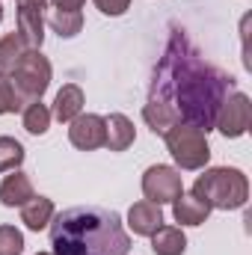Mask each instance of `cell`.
<instances>
[{"label":"cell","instance_id":"obj_24","mask_svg":"<svg viewBox=\"0 0 252 255\" xmlns=\"http://www.w3.org/2000/svg\"><path fill=\"white\" fill-rule=\"evenodd\" d=\"M95 6L104 12V15H110V18H116V15H125L127 6H130V0H95Z\"/></svg>","mask_w":252,"mask_h":255},{"label":"cell","instance_id":"obj_1","mask_svg":"<svg viewBox=\"0 0 252 255\" xmlns=\"http://www.w3.org/2000/svg\"><path fill=\"white\" fill-rule=\"evenodd\" d=\"M232 92H235V80L226 71L205 63L181 30H172L169 45L154 71L148 98L169 104L178 122L196 125L208 133L217 122L220 104Z\"/></svg>","mask_w":252,"mask_h":255},{"label":"cell","instance_id":"obj_9","mask_svg":"<svg viewBox=\"0 0 252 255\" xmlns=\"http://www.w3.org/2000/svg\"><path fill=\"white\" fill-rule=\"evenodd\" d=\"M68 139L80 151H95L104 145V116L95 113H80L77 119L68 122Z\"/></svg>","mask_w":252,"mask_h":255},{"label":"cell","instance_id":"obj_26","mask_svg":"<svg viewBox=\"0 0 252 255\" xmlns=\"http://www.w3.org/2000/svg\"><path fill=\"white\" fill-rule=\"evenodd\" d=\"M0 21H3V6H0Z\"/></svg>","mask_w":252,"mask_h":255},{"label":"cell","instance_id":"obj_13","mask_svg":"<svg viewBox=\"0 0 252 255\" xmlns=\"http://www.w3.org/2000/svg\"><path fill=\"white\" fill-rule=\"evenodd\" d=\"M208 214H211V208H208L199 196H193V193H181V196L172 202V217H175V223H181V226H202V223L208 220Z\"/></svg>","mask_w":252,"mask_h":255},{"label":"cell","instance_id":"obj_4","mask_svg":"<svg viewBox=\"0 0 252 255\" xmlns=\"http://www.w3.org/2000/svg\"><path fill=\"white\" fill-rule=\"evenodd\" d=\"M9 80H12V89H15L21 107L42 101L45 89L51 86V60L42 51H24V57L12 68Z\"/></svg>","mask_w":252,"mask_h":255},{"label":"cell","instance_id":"obj_11","mask_svg":"<svg viewBox=\"0 0 252 255\" xmlns=\"http://www.w3.org/2000/svg\"><path fill=\"white\" fill-rule=\"evenodd\" d=\"M136 139V130H133V122L122 116V113H110L104 119V145L110 151H125L133 145Z\"/></svg>","mask_w":252,"mask_h":255},{"label":"cell","instance_id":"obj_3","mask_svg":"<svg viewBox=\"0 0 252 255\" xmlns=\"http://www.w3.org/2000/svg\"><path fill=\"white\" fill-rule=\"evenodd\" d=\"M193 196H199L208 208L217 211H238L247 205L250 199V181L241 169L232 166H214L205 169L196 184H193Z\"/></svg>","mask_w":252,"mask_h":255},{"label":"cell","instance_id":"obj_20","mask_svg":"<svg viewBox=\"0 0 252 255\" xmlns=\"http://www.w3.org/2000/svg\"><path fill=\"white\" fill-rule=\"evenodd\" d=\"M24 128H27V133L42 136V133L51 128V110H48L42 101L27 104V107H24Z\"/></svg>","mask_w":252,"mask_h":255},{"label":"cell","instance_id":"obj_22","mask_svg":"<svg viewBox=\"0 0 252 255\" xmlns=\"http://www.w3.org/2000/svg\"><path fill=\"white\" fill-rule=\"evenodd\" d=\"M24 253V235L15 226H0V255H21Z\"/></svg>","mask_w":252,"mask_h":255},{"label":"cell","instance_id":"obj_2","mask_svg":"<svg viewBox=\"0 0 252 255\" xmlns=\"http://www.w3.org/2000/svg\"><path fill=\"white\" fill-rule=\"evenodd\" d=\"M51 247L54 255H127L130 238L116 211L80 205L51 220Z\"/></svg>","mask_w":252,"mask_h":255},{"label":"cell","instance_id":"obj_12","mask_svg":"<svg viewBox=\"0 0 252 255\" xmlns=\"http://www.w3.org/2000/svg\"><path fill=\"white\" fill-rule=\"evenodd\" d=\"M33 196H36V193H33L30 175H24V172H18V169H12V175H6L3 184H0V202H3L6 208H21V205H27Z\"/></svg>","mask_w":252,"mask_h":255},{"label":"cell","instance_id":"obj_18","mask_svg":"<svg viewBox=\"0 0 252 255\" xmlns=\"http://www.w3.org/2000/svg\"><path fill=\"white\" fill-rule=\"evenodd\" d=\"M48 24L54 27V33H60L63 39H71L83 30V15L77 9H48Z\"/></svg>","mask_w":252,"mask_h":255},{"label":"cell","instance_id":"obj_25","mask_svg":"<svg viewBox=\"0 0 252 255\" xmlns=\"http://www.w3.org/2000/svg\"><path fill=\"white\" fill-rule=\"evenodd\" d=\"M83 3L86 0H48V6H54V9H77V12H80Z\"/></svg>","mask_w":252,"mask_h":255},{"label":"cell","instance_id":"obj_16","mask_svg":"<svg viewBox=\"0 0 252 255\" xmlns=\"http://www.w3.org/2000/svg\"><path fill=\"white\" fill-rule=\"evenodd\" d=\"M151 250H154V255H184L187 238L178 226H160L151 235Z\"/></svg>","mask_w":252,"mask_h":255},{"label":"cell","instance_id":"obj_27","mask_svg":"<svg viewBox=\"0 0 252 255\" xmlns=\"http://www.w3.org/2000/svg\"><path fill=\"white\" fill-rule=\"evenodd\" d=\"M39 255H51V253H39Z\"/></svg>","mask_w":252,"mask_h":255},{"label":"cell","instance_id":"obj_14","mask_svg":"<svg viewBox=\"0 0 252 255\" xmlns=\"http://www.w3.org/2000/svg\"><path fill=\"white\" fill-rule=\"evenodd\" d=\"M83 113V89L77 86V83H65L63 89L57 92V98H54V119H60V122H71V119H77Z\"/></svg>","mask_w":252,"mask_h":255},{"label":"cell","instance_id":"obj_17","mask_svg":"<svg viewBox=\"0 0 252 255\" xmlns=\"http://www.w3.org/2000/svg\"><path fill=\"white\" fill-rule=\"evenodd\" d=\"M142 119H145V125L151 128L154 133H166L172 125H178V116H175V110L169 107V104H163V101H154V98H148V104L142 107Z\"/></svg>","mask_w":252,"mask_h":255},{"label":"cell","instance_id":"obj_15","mask_svg":"<svg viewBox=\"0 0 252 255\" xmlns=\"http://www.w3.org/2000/svg\"><path fill=\"white\" fill-rule=\"evenodd\" d=\"M54 220V202L48 196H33L27 205H21V223L30 232H42Z\"/></svg>","mask_w":252,"mask_h":255},{"label":"cell","instance_id":"obj_5","mask_svg":"<svg viewBox=\"0 0 252 255\" xmlns=\"http://www.w3.org/2000/svg\"><path fill=\"white\" fill-rule=\"evenodd\" d=\"M163 139H166V148H169L172 160H175L181 169H187V172L202 169V166L211 160L208 133H205L202 128L187 125V122H178V125H172L166 133H163Z\"/></svg>","mask_w":252,"mask_h":255},{"label":"cell","instance_id":"obj_19","mask_svg":"<svg viewBox=\"0 0 252 255\" xmlns=\"http://www.w3.org/2000/svg\"><path fill=\"white\" fill-rule=\"evenodd\" d=\"M24 51H27V45L21 42V36L18 33H6L3 39H0V74H12V68L18 65V60L24 57Z\"/></svg>","mask_w":252,"mask_h":255},{"label":"cell","instance_id":"obj_7","mask_svg":"<svg viewBox=\"0 0 252 255\" xmlns=\"http://www.w3.org/2000/svg\"><path fill=\"white\" fill-rule=\"evenodd\" d=\"M142 193H145V199H148V202H154V205L175 202V199L184 193V184H181L178 169L163 166V163L148 166V169H145V175H142Z\"/></svg>","mask_w":252,"mask_h":255},{"label":"cell","instance_id":"obj_8","mask_svg":"<svg viewBox=\"0 0 252 255\" xmlns=\"http://www.w3.org/2000/svg\"><path fill=\"white\" fill-rule=\"evenodd\" d=\"M18 18V36L27 45V51H39L45 42V9L48 0H18L15 3Z\"/></svg>","mask_w":252,"mask_h":255},{"label":"cell","instance_id":"obj_6","mask_svg":"<svg viewBox=\"0 0 252 255\" xmlns=\"http://www.w3.org/2000/svg\"><path fill=\"white\" fill-rule=\"evenodd\" d=\"M250 122H252V104L250 98L244 95V92H232V95H226V101L220 104V113H217V122L214 128L223 133V136H229V139H235V136H244L247 130H250Z\"/></svg>","mask_w":252,"mask_h":255},{"label":"cell","instance_id":"obj_21","mask_svg":"<svg viewBox=\"0 0 252 255\" xmlns=\"http://www.w3.org/2000/svg\"><path fill=\"white\" fill-rule=\"evenodd\" d=\"M24 163V145L15 136H0V172H12Z\"/></svg>","mask_w":252,"mask_h":255},{"label":"cell","instance_id":"obj_10","mask_svg":"<svg viewBox=\"0 0 252 255\" xmlns=\"http://www.w3.org/2000/svg\"><path fill=\"white\" fill-rule=\"evenodd\" d=\"M127 226H130L133 235H139V238H151V235L163 226L160 205H154V202H148V199L130 205V211H127Z\"/></svg>","mask_w":252,"mask_h":255},{"label":"cell","instance_id":"obj_23","mask_svg":"<svg viewBox=\"0 0 252 255\" xmlns=\"http://www.w3.org/2000/svg\"><path fill=\"white\" fill-rule=\"evenodd\" d=\"M18 110H21V101H18V95L12 89V80L6 74H0V116L18 113Z\"/></svg>","mask_w":252,"mask_h":255}]
</instances>
